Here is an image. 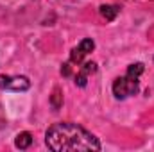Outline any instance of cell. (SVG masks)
Instances as JSON below:
<instances>
[{
  "label": "cell",
  "instance_id": "7a4b0ae2",
  "mask_svg": "<svg viewBox=\"0 0 154 152\" xmlns=\"http://www.w3.org/2000/svg\"><path fill=\"white\" fill-rule=\"evenodd\" d=\"M143 74V65L142 63H134V65H129L127 72L124 77H118L115 82H113V95L116 99L124 100L131 95H134L138 91V86H140V75Z\"/></svg>",
  "mask_w": 154,
  "mask_h": 152
},
{
  "label": "cell",
  "instance_id": "52a82bcc",
  "mask_svg": "<svg viewBox=\"0 0 154 152\" xmlns=\"http://www.w3.org/2000/svg\"><path fill=\"white\" fill-rule=\"evenodd\" d=\"M118 11H120L118 5H100V14H102L108 22H113V20H115L116 14H118Z\"/></svg>",
  "mask_w": 154,
  "mask_h": 152
},
{
  "label": "cell",
  "instance_id": "ba28073f",
  "mask_svg": "<svg viewBox=\"0 0 154 152\" xmlns=\"http://www.w3.org/2000/svg\"><path fill=\"white\" fill-rule=\"evenodd\" d=\"M50 104H52L54 109H59V108L63 106V95H61V90H59V88L54 90V93H52V97H50Z\"/></svg>",
  "mask_w": 154,
  "mask_h": 152
},
{
  "label": "cell",
  "instance_id": "3957f363",
  "mask_svg": "<svg viewBox=\"0 0 154 152\" xmlns=\"http://www.w3.org/2000/svg\"><path fill=\"white\" fill-rule=\"evenodd\" d=\"M0 88L9 91H27L31 82L23 75H0Z\"/></svg>",
  "mask_w": 154,
  "mask_h": 152
},
{
  "label": "cell",
  "instance_id": "8992f818",
  "mask_svg": "<svg viewBox=\"0 0 154 152\" xmlns=\"http://www.w3.org/2000/svg\"><path fill=\"white\" fill-rule=\"evenodd\" d=\"M31 143H32V134L31 132H20L18 136H16V140H14V145L18 147V149H29L31 147Z\"/></svg>",
  "mask_w": 154,
  "mask_h": 152
},
{
  "label": "cell",
  "instance_id": "277c9868",
  "mask_svg": "<svg viewBox=\"0 0 154 152\" xmlns=\"http://www.w3.org/2000/svg\"><path fill=\"white\" fill-rule=\"evenodd\" d=\"M93 48H95L93 39L84 38L75 47V48L72 50V54H70V63H74V65H81V63H82V59H84V57H86V56H88Z\"/></svg>",
  "mask_w": 154,
  "mask_h": 152
},
{
  "label": "cell",
  "instance_id": "9c48e42d",
  "mask_svg": "<svg viewBox=\"0 0 154 152\" xmlns=\"http://www.w3.org/2000/svg\"><path fill=\"white\" fill-rule=\"evenodd\" d=\"M61 74L65 77H68L70 74H72V66H70V63H65L63 65V68H61Z\"/></svg>",
  "mask_w": 154,
  "mask_h": 152
},
{
  "label": "cell",
  "instance_id": "5b68a950",
  "mask_svg": "<svg viewBox=\"0 0 154 152\" xmlns=\"http://www.w3.org/2000/svg\"><path fill=\"white\" fill-rule=\"evenodd\" d=\"M95 70H97V65L93 61L91 63H84L82 68L79 70V74L75 75V84L79 88H84L86 82H88V77L91 75V74H95Z\"/></svg>",
  "mask_w": 154,
  "mask_h": 152
},
{
  "label": "cell",
  "instance_id": "6da1fadb",
  "mask_svg": "<svg viewBox=\"0 0 154 152\" xmlns=\"http://www.w3.org/2000/svg\"><path fill=\"white\" fill-rule=\"evenodd\" d=\"M45 143L54 152H77V150H100V141L72 122H59L47 129Z\"/></svg>",
  "mask_w": 154,
  "mask_h": 152
},
{
  "label": "cell",
  "instance_id": "30bf717a",
  "mask_svg": "<svg viewBox=\"0 0 154 152\" xmlns=\"http://www.w3.org/2000/svg\"><path fill=\"white\" fill-rule=\"evenodd\" d=\"M5 125V113H4V108H2V104H0V129Z\"/></svg>",
  "mask_w": 154,
  "mask_h": 152
}]
</instances>
